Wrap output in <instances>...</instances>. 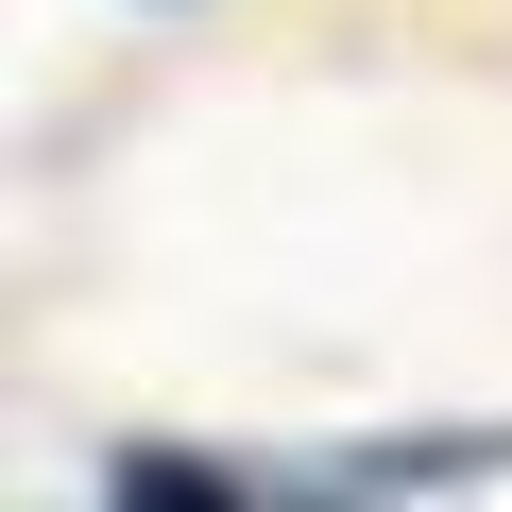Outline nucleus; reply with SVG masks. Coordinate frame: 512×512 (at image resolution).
Instances as JSON below:
<instances>
[{"instance_id":"1","label":"nucleus","mask_w":512,"mask_h":512,"mask_svg":"<svg viewBox=\"0 0 512 512\" xmlns=\"http://www.w3.org/2000/svg\"><path fill=\"white\" fill-rule=\"evenodd\" d=\"M120 512H256V495L205 478V461H120Z\"/></svg>"}]
</instances>
